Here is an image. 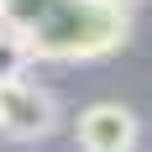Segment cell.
Wrapping results in <instances>:
<instances>
[{
  "label": "cell",
  "mask_w": 152,
  "mask_h": 152,
  "mask_svg": "<svg viewBox=\"0 0 152 152\" xmlns=\"http://www.w3.org/2000/svg\"><path fill=\"white\" fill-rule=\"evenodd\" d=\"M63 126V105L58 94L31 84V79H16V84H0V131L16 142H42Z\"/></svg>",
  "instance_id": "obj_2"
},
{
  "label": "cell",
  "mask_w": 152,
  "mask_h": 152,
  "mask_svg": "<svg viewBox=\"0 0 152 152\" xmlns=\"http://www.w3.org/2000/svg\"><path fill=\"white\" fill-rule=\"evenodd\" d=\"M31 63H37L31 42H26L16 26H5V21H0V84H16V79H26V68H31Z\"/></svg>",
  "instance_id": "obj_4"
},
{
  "label": "cell",
  "mask_w": 152,
  "mask_h": 152,
  "mask_svg": "<svg viewBox=\"0 0 152 152\" xmlns=\"http://www.w3.org/2000/svg\"><path fill=\"white\" fill-rule=\"evenodd\" d=\"M74 142L89 152H126L142 142V121L137 110L121 105V100H100V105H84L74 121Z\"/></svg>",
  "instance_id": "obj_3"
},
{
  "label": "cell",
  "mask_w": 152,
  "mask_h": 152,
  "mask_svg": "<svg viewBox=\"0 0 152 152\" xmlns=\"http://www.w3.org/2000/svg\"><path fill=\"white\" fill-rule=\"evenodd\" d=\"M126 5H131V0H126Z\"/></svg>",
  "instance_id": "obj_5"
},
{
  "label": "cell",
  "mask_w": 152,
  "mask_h": 152,
  "mask_svg": "<svg viewBox=\"0 0 152 152\" xmlns=\"http://www.w3.org/2000/svg\"><path fill=\"white\" fill-rule=\"evenodd\" d=\"M0 21L21 31L42 63H100L131 37L126 0H0Z\"/></svg>",
  "instance_id": "obj_1"
}]
</instances>
